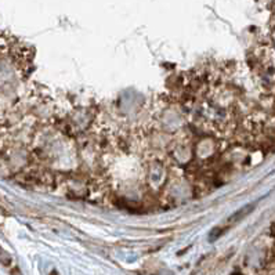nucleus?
<instances>
[{
  "label": "nucleus",
  "mask_w": 275,
  "mask_h": 275,
  "mask_svg": "<svg viewBox=\"0 0 275 275\" xmlns=\"http://www.w3.org/2000/svg\"><path fill=\"white\" fill-rule=\"evenodd\" d=\"M10 262H11L10 256H8L6 252H4L3 249H1V248H0V263H3V264H6V266H8V264H10Z\"/></svg>",
  "instance_id": "nucleus-1"
}]
</instances>
